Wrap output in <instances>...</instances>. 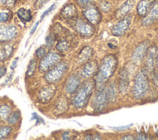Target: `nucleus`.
<instances>
[{"label":"nucleus","instance_id":"f257e3e1","mask_svg":"<svg viewBox=\"0 0 158 140\" xmlns=\"http://www.w3.org/2000/svg\"><path fill=\"white\" fill-rule=\"evenodd\" d=\"M118 64L117 56L114 54H109L105 56L98 66L94 79L98 89L104 88L105 84L115 72Z\"/></svg>","mask_w":158,"mask_h":140},{"label":"nucleus","instance_id":"f03ea898","mask_svg":"<svg viewBox=\"0 0 158 140\" xmlns=\"http://www.w3.org/2000/svg\"><path fill=\"white\" fill-rule=\"evenodd\" d=\"M95 86L94 80H88L84 81L73 97V106L77 109L85 107L89 101Z\"/></svg>","mask_w":158,"mask_h":140},{"label":"nucleus","instance_id":"7ed1b4c3","mask_svg":"<svg viewBox=\"0 0 158 140\" xmlns=\"http://www.w3.org/2000/svg\"><path fill=\"white\" fill-rule=\"evenodd\" d=\"M149 88V81L146 71L141 70L137 73L135 76L133 94L137 99L143 98L146 94Z\"/></svg>","mask_w":158,"mask_h":140},{"label":"nucleus","instance_id":"20e7f679","mask_svg":"<svg viewBox=\"0 0 158 140\" xmlns=\"http://www.w3.org/2000/svg\"><path fill=\"white\" fill-rule=\"evenodd\" d=\"M109 101L107 89L104 88L98 89L92 101V107L95 112H101L105 109Z\"/></svg>","mask_w":158,"mask_h":140},{"label":"nucleus","instance_id":"39448f33","mask_svg":"<svg viewBox=\"0 0 158 140\" xmlns=\"http://www.w3.org/2000/svg\"><path fill=\"white\" fill-rule=\"evenodd\" d=\"M73 27L79 35L84 37L91 36L94 31L91 24L81 19L73 20Z\"/></svg>","mask_w":158,"mask_h":140},{"label":"nucleus","instance_id":"423d86ee","mask_svg":"<svg viewBox=\"0 0 158 140\" xmlns=\"http://www.w3.org/2000/svg\"><path fill=\"white\" fill-rule=\"evenodd\" d=\"M83 13L86 19L91 25H97L101 20V15L98 8L91 3L84 7Z\"/></svg>","mask_w":158,"mask_h":140},{"label":"nucleus","instance_id":"0eeeda50","mask_svg":"<svg viewBox=\"0 0 158 140\" xmlns=\"http://www.w3.org/2000/svg\"><path fill=\"white\" fill-rule=\"evenodd\" d=\"M132 20V17L130 15H127L122 18L112 28L111 33L116 36L123 35L128 29Z\"/></svg>","mask_w":158,"mask_h":140},{"label":"nucleus","instance_id":"6e6552de","mask_svg":"<svg viewBox=\"0 0 158 140\" xmlns=\"http://www.w3.org/2000/svg\"><path fill=\"white\" fill-rule=\"evenodd\" d=\"M67 69L66 64L60 63L57 64L46 75V80L51 83L59 80L64 75Z\"/></svg>","mask_w":158,"mask_h":140},{"label":"nucleus","instance_id":"1a4fd4ad","mask_svg":"<svg viewBox=\"0 0 158 140\" xmlns=\"http://www.w3.org/2000/svg\"><path fill=\"white\" fill-rule=\"evenodd\" d=\"M157 52V47L155 46L148 47L144 56V62L148 70L152 72L154 69L156 55Z\"/></svg>","mask_w":158,"mask_h":140},{"label":"nucleus","instance_id":"9d476101","mask_svg":"<svg viewBox=\"0 0 158 140\" xmlns=\"http://www.w3.org/2000/svg\"><path fill=\"white\" fill-rule=\"evenodd\" d=\"M60 59L61 57L59 54L51 52L41 60L40 64V68L43 70H46L57 64Z\"/></svg>","mask_w":158,"mask_h":140},{"label":"nucleus","instance_id":"9b49d317","mask_svg":"<svg viewBox=\"0 0 158 140\" xmlns=\"http://www.w3.org/2000/svg\"><path fill=\"white\" fill-rule=\"evenodd\" d=\"M17 34L16 28L10 25H0V41H6L12 39Z\"/></svg>","mask_w":158,"mask_h":140},{"label":"nucleus","instance_id":"f8f14e48","mask_svg":"<svg viewBox=\"0 0 158 140\" xmlns=\"http://www.w3.org/2000/svg\"><path fill=\"white\" fill-rule=\"evenodd\" d=\"M158 18V0L155 1L150 8L142 21L143 25H149L155 22Z\"/></svg>","mask_w":158,"mask_h":140},{"label":"nucleus","instance_id":"ddd939ff","mask_svg":"<svg viewBox=\"0 0 158 140\" xmlns=\"http://www.w3.org/2000/svg\"><path fill=\"white\" fill-rule=\"evenodd\" d=\"M98 68L97 61L95 60L86 62L80 70V75L83 78H89L95 75Z\"/></svg>","mask_w":158,"mask_h":140},{"label":"nucleus","instance_id":"4468645a","mask_svg":"<svg viewBox=\"0 0 158 140\" xmlns=\"http://www.w3.org/2000/svg\"><path fill=\"white\" fill-rule=\"evenodd\" d=\"M77 9L73 4L65 6L61 10V16L67 20H75L77 17Z\"/></svg>","mask_w":158,"mask_h":140},{"label":"nucleus","instance_id":"2eb2a0df","mask_svg":"<svg viewBox=\"0 0 158 140\" xmlns=\"http://www.w3.org/2000/svg\"><path fill=\"white\" fill-rule=\"evenodd\" d=\"M133 0H127L123 4H122L120 6V7L115 12V16L116 19H120L126 16L129 13V12L133 9Z\"/></svg>","mask_w":158,"mask_h":140},{"label":"nucleus","instance_id":"dca6fc26","mask_svg":"<svg viewBox=\"0 0 158 140\" xmlns=\"http://www.w3.org/2000/svg\"><path fill=\"white\" fill-rule=\"evenodd\" d=\"M148 42L147 41L140 43L133 51L131 57L134 61H139L144 58L147 49L148 47Z\"/></svg>","mask_w":158,"mask_h":140},{"label":"nucleus","instance_id":"f3484780","mask_svg":"<svg viewBox=\"0 0 158 140\" xmlns=\"http://www.w3.org/2000/svg\"><path fill=\"white\" fill-rule=\"evenodd\" d=\"M80 85V78H78V76L75 75H73L69 78L66 83V86H65L66 91L70 94L73 93L78 89Z\"/></svg>","mask_w":158,"mask_h":140},{"label":"nucleus","instance_id":"a211bd4d","mask_svg":"<svg viewBox=\"0 0 158 140\" xmlns=\"http://www.w3.org/2000/svg\"><path fill=\"white\" fill-rule=\"evenodd\" d=\"M128 84V76L127 72L123 69L119 75L118 77V88L120 91H125L127 90Z\"/></svg>","mask_w":158,"mask_h":140},{"label":"nucleus","instance_id":"6ab92c4d","mask_svg":"<svg viewBox=\"0 0 158 140\" xmlns=\"http://www.w3.org/2000/svg\"><path fill=\"white\" fill-rule=\"evenodd\" d=\"M13 47L7 43H2L0 44V60H4L7 59L11 54Z\"/></svg>","mask_w":158,"mask_h":140},{"label":"nucleus","instance_id":"aec40b11","mask_svg":"<svg viewBox=\"0 0 158 140\" xmlns=\"http://www.w3.org/2000/svg\"><path fill=\"white\" fill-rule=\"evenodd\" d=\"M150 3L148 0H141L140 1L136 7L138 14L142 17H145L150 8Z\"/></svg>","mask_w":158,"mask_h":140},{"label":"nucleus","instance_id":"412c9836","mask_svg":"<svg viewBox=\"0 0 158 140\" xmlns=\"http://www.w3.org/2000/svg\"><path fill=\"white\" fill-rule=\"evenodd\" d=\"M56 92V87L54 86H50L43 89L41 92V96L42 100L44 102L51 99Z\"/></svg>","mask_w":158,"mask_h":140},{"label":"nucleus","instance_id":"4be33fe9","mask_svg":"<svg viewBox=\"0 0 158 140\" xmlns=\"http://www.w3.org/2000/svg\"><path fill=\"white\" fill-rule=\"evenodd\" d=\"M93 55V50L88 46L83 47L78 54V59L80 62H84L87 61Z\"/></svg>","mask_w":158,"mask_h":140},{"label":"nucleus","instance_id":"5701e85b","mask_svg":"<svg viewBox=\"0 0 158 140\" xmlns=\"http://www.w3.org/2000/svg\"><path fill=\"white\" fill-rule=\"evenodd\" d=\"M17 14L19 18L23 22H30L32 19L31 12L29 10L24 8L19 9L17 12Z\"/></svg>","mask_w":158,"mask_h":140},{"label":"nucleus","instance_id":"b1692460","mask_svg":"<svg viewBox=\"0 0 158 140\" xmlns=\"http://www.w3.org/2000/svg\"><path fill=\"white\" fill-rule=\"evenodd\" d=\"M56 49L60 52L67 51L70 47V44L68 41L65 39H61L59 41L56 46Z\"/></svg>","mask_w":158,"mask_h":140},{"label":"nucleus","instance_id":"393cba45","mask_svg":"<svg viewBox=\"0 0 158 140\" xmlns=\"http://www.w3.org/2000/svg\"><path fill=\"white\" fill-rule=\"evenodd\" d=\"M10 114V109L7 105L0 107V117L2 119H7Z\"/></svg>","mask_w":158,"mask_h":140},{"label":"nucleus","instance_id":"a878e982","mask_svg":"<svg viewBox=\"0 0 158 140\" xmlns=\"http://www.w3.org/2000/svg\"><path fill=\"white\" fill-rule=\"evenodd\" d=\"M36 61L33 60H31L29 64L28 67L27 68V75L28 76H30L34 73L35 69H36Z\"/></svg>","mask_w":158,"mask_h":140},{"label":"nucleus","instance_id":"bb28decb","mask_svg":"<svg viewBox=\"0 0 158 140\" xmlns=\"http://www.w3.org/2000/svg\"><path fill=\"white\" fill-rule=\"evenodd\" d=\"M19 117H20L19 112H18V111L14 112L10 114V115L9 116V117L7 118L8 122L10 124H13V123H15L19 119Z\"/></svg>","mask_w":158,"mask_h":140},{"label":"nucleus","instance_id":"cd10ccee","mask_svg":"<svg viewBox=\"0 0 158 140\" xmlns=\"http://www.w3.org/2000/svg\"><path fill=\"white\" fill-rule=\"evenodd\" d=\"M99 7L101 10L105 12H109L111 9V4L106 1H101L99 4Z\"/></svg>","mask_w":158,"mask_h":140},{"label":"nucleus","instance_id":"c85d7f7f","mask_svg":"<svg viewBox=\"0 0 158 140\" xmlns=\"http://www.w3.org/2000/svg\"><path fill=\"white\" fill-rule=\"evenodd\" d=\"M11 128L9 126H3L0 128V139L6 138L11 131Z\"/></svg>","mask_w":158,"mask_h":140},{"label":"nucleus","instance_id":"c756f323","mask_svg":"<svg viewBox=\"0 0 158 140\" xmlns=\"http://www.w3.org/2000/svg\"><path fill=\"white\" fill-rule=\"evenodd\" d=\"M54 41H55V36L53 34H50L46 37V43L48 47H51L53 45Z\"/></svg>","mask_w":158,"mask_h":140},{"label":"nucleus","instance_id":"7c9ffc66","mask_svg":"<svg viewBox=\"0 0 158 140\" xmlns=\"http://www.w3.org/2000/svg\"><path fill=\"white\" fill-rule=\"evenodd\" d=\"M49 0H36L35 2L34 6L36 9L42 8Z\"/></svg>","mask_w":158,"mask_h":140},{"label":"nucleus","instance_id":"2f4dec72","mask_svg":"<svg viewBox=\"0 0 158 140\" xmlns=\"http://www.w3.org/2000/svg\"><path fill=\"white\" fill-rule=\"evenodd\" d=\"M77 3L82 7H85L86 6L91 4L92 0H75Z\"/></svg>","mask_w":158,"mask_h":140},{"label":"nucleus","instance_id":"473e14b6","mask_svg":"<svg viewBox=\"0 0 158 140\" xmlns=\"http://www.w3.org/2000/svg\"><path fill=\"white\" fill-rule=\"evenodd\" d=\"M46 54V50L43 47H39L36 51V55L38 58H42Z\"/></svg>","mask_w":158,"mask_h":140},{"label":"nucleus","instance_id":"72a5a7b5","mask_svg":"<svg viewBox=\"0 0 158 140\" xmlns=\"http://www.w3.org/2000/svg\"><path fill=\"white\" fill-rule=\"evenodd\" d=\"M9 19V14L6 12H0V23L6 22Z\"/></svg>","mask_w":158,"mask_h":140},{"label":"nucleus","instance_id":"f704fd0d","mask_svg":"<svg viewBox=\"0 0 158 140\" xmlns=\"http://www.w3.org/2000/svg\"><path fill=\"white\" fill-rule=\"evenodd\" d=\"M55 6H56V5L54 4H52L50 7H49L47 10H46L43 12V14L41 15V19L42 20L47 14H48L50 12H51V11L54 9Z\"/></svg>","mask_w":158,"mask_h":140},{"label":"nucleus","instance_id":"c9c22d12","mask_svg":"<svg viewBox=\"0 0 158 140\" xmlns=\"http://www.w3.org/2000/svg\"><path fill=\"white\" fill-rule=\"evenodd\" d=\"M148 138H147V136L142 133V132H140L139 133L137 134V135L136 136V139H147Z\"/></svg>","mask_w":158,"mask_h":140},{"label":"nucleus","instance_id":"e433bc0d","mask_svg":"<svg viewBox=\"0 0 158 140\" xmlns=\"http://www.w3.org/2000/svg\"><path fill=\"white\" fill-rule=\"evenodd\" d=\"M72 135L71 134L70 132H69V131H65L62 135V139H70L72 138Z\"/></svg>","mask_w":158,"mask_h":140},{"label":"nucleus","instance_id":"4c0bfd02","mask_svg":"<svg viewBox=\"0 0 158 140\" xmlns=\"http://www.w3.org/2000/svg\"><path fill=\"white\" fill-rule=\"evenodd\" d=\"M132 126V124H130L128 125H126V126H117V127H112L113 129L114 130H118V131H120V130H126V129H128L129 128L130 126Z\"/></svg>","mask_w":158,"mask_h":140},{"label":"nucleus","instance_id":"58836bf2","mask_svg":"<svg viewBox=\"0 0 158 140\" xmlns=\"http://www.w3.org/2000/svg\"><path fill=\"white\" fill-rule=\"evenodd\" d=\"M152 81L154 85L158 87V73H154L152 77Z\"/></svg>","mask_w":158,"mask_h":140},{"label":"nucleus","instance_id":"ea45409f","mask_svg":"<svg viewBox=\"0 0 158 140\" xmlns=\"http://www.w3.org/2000/svg\"><path fill=\"white\" fill-rule=\"evenodd\" d=\"M2 1L5 4H6L7 6H10L14 4L15 0H2Z\"/></svg>","mask_w":158,"mask_h":140},{"label":"nucleus","instance_id":"a19ab883","mask_svg":"<svg viewBox=\"0 0 158 140\" xmlns=\"http://www.w3.org/2000/svg\"><path fill=\"white\" fill-rule=\"evenodd\" d=\"M121 139H129V140L131 139L132 140V139H134V138H133V135L127 134V135L122 136V138H121Z\"/></svg>","mask_w":158,"mask_h":140},{"label":"nucleus","instance_id":"79ce46f5","mask_svg":"<svg viewBox=\"0 0 158 140\" xmlns=\"http://www.w3.org/2000/svg\"><path fill=\"white\" fill-rule=\"evenodd\" d=\"M18 60H19V58H18V57H16V58L13 60V62H12V64H11V65H10L11 69H14V68H15V67L16 66V64H17V62Z\"/></svg>","mask_w":158,"mask_h":140},{"label":"nucleus","instance_id":"37998d69","mask_svg":"<svg viewBox=\"0 0 158 140\" xmlns=\"http://www.w3.org/2000/svg\"><path fill=\"white\" fill-rule=\"evenodd\" d=\"M6 72V67H2L0 68V78H1V76H2L5 74Z\"/></svg>","mask_w":158,"mask_h":140},{"label":"nucleus","instance_id":"c03bdc74","mask_svg":"<svg viewBox=\"0 0 158 140\" xmlns=\"http://www.w3.org/2000/svg\"><path fill=\"white\" fill-rule=\"evenodd\" d=\"M38 23H39V22H37L35 24V25L33 27V28H31V31H30V35H32V34H33V33H35V30H36V28H37V27H38Z\"/></svg>","mask_w":158,"mask_h":140},{"label":"nucleus","instance_id":"a18cd8bd","mask_svg":"<svg viewBox=\"0 0 158 140\" xmlns=\"http://www.w3.org/2000/svg\"><path fill=\"white\" fill-rule=\"evenodd\" d=\"M93 137H94L93 138V139H101L100 136L98 134H95L94 136H93Z\"/></svg>","mask_w":158,"mask_h":140},{"label":"nucleus","instance_id":"49530a36","mask_svg":"<svg viewBox=\"0 0 158 140\" xmlns=\"http://www.w3.org/2000/svg\"><path fill=\"white\" fill-rule=\"evenodd\" d=\"M156 65H157V67L158 68V54L156 57Z\"/></svg>","mask_w":158,"mask_h":140}]
</instances>
